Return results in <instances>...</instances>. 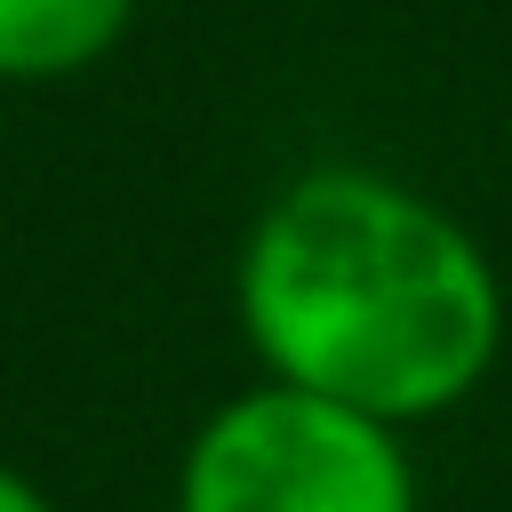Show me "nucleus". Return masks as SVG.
Here are the masks:
<instances>
[{"label":"nucleus","mask_w":512,"mask_h":512,"mask_svg":"<svg viewBox=\"0 0 512 512\" xmlns=\"http://www.w3.org/2000/svg\"><path fill=\"white\" fill-rule=\"evenodd\" d=\"M232 312L272 384L376 424L448 416L504 352V280L472 224L360 160H320L256 208Z\"/></svg>","instance_id":"1"},{"label":"nucleus","mask_w":512,"mask_h":512,"mask_svg":"<svg viewBox=\"0 0 512 512\" xmlns=\"http://www.w3.org/2000/svg\"><path fill=\"white\" fill-rule=\"evenodd\" d=\"M176 512H416V464L400 424L264 376L192 432Z\"/></svg>","instance_id":"2"},{"label":"nucleus","mask_w":512,"mask_h":512,"mask_svg":"<svg viewBox=\"0 0 512 512\" xmlns=\"http://www.w3.org/2000/svg\"><path fill=\"white\" fill-rule=\"evenodd\" d=\"M136 24V0H0V80L40 88L104 64Z\"/></svg>","instance_id":"3"},{"label":"nucleus","mask_w":512,"mask_h":512,"mask_svg":"<svg viewBox=\"0 0 512 512\" xmlns=\"http://www.w3.org/2000/svg\"><path fill=\"white\" fill-rule=\"evenodd\" d=\"M0 512H56V496L40 480H24L16 464H0Z\"/></svg>","instance_id":"4"}]
</instances>
